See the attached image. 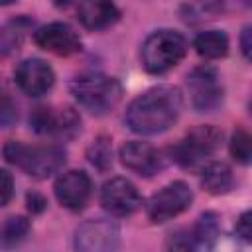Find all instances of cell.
I'll return each mask as SVG.
<instances>
[{
    "mask_svg": "<svg viewBox=\"0 0 252 252\" xmlns=\"http://www.w3.org/2000/svg\"><path fill=\"white\" fill-rule=\"evenodd\" d=\"M71 93L75 100L91 114H108L122 98V85L102 73H87L71 83Z\"/></svg>",
    "mask_w": 252,
    "mask_h": 252,
    "instance_id": "cell-2",
    "label": "cell"
},
{
    "mask_svg": "<svg viewBox=\"0 0 252 252\" xmlns=\"http://www.w3.org/2000/svg\"><path fill=\"white\" fill-rule=\"evenodd\" d=\"M14 79L22 93H26L30 96H39L53 87L55 73L43 59L32 57V59H24L16 67Z\"/></svg>",
    "mask_w": 252,
    "mask_h": 252,
    "instance_id": "cell-12",
    "label": "cell"
},
{
    "mask_svg": "<svg viewBox=\"0 0 252 252\" xmlns=\"http://www.w3.org/2000/svg\"><path fill=\"white\" fill-rule=\"evenodd\" d=\"M53 2H55L57 6H65V4H69L71 0H53Z\"/></svg>",
    "mask_w": 252,
    "mask_h": 252,
    "instance_id": "cell-28",
    "label": "cell"
},
{
    "mask_svg": "<svg viewBox=\"0 0 252 252\" xmlns=\"http://www.w3.org/2000/svg\"><path fill=\"white\" fill-rule=\"evenodd\" d=\"M181 106V91L173 85H159L136 96L130 102L124 120L136 134H159L173 126L179 118Z\"/></svg>",
    "mask_w": 252,
    "mask_h": 252,
    "instance_id": "cell-1",
    "label": "cell"
},
{
    "mask_svg": "<svg viewBox=\"0 0 252 252\" xmlns=\"http://www.w3.org/2000/svg\"><path fill=\"white\" fill-rule=\"evenodd\" d=\"M4 158L12 165L20 167L35 179H45L59 171L65 163V150L55 144L26 146L22 142H8L4 146Z\"/></svg>",
    "mask_w": 252,
    "mask_h": 252,
    "instance_id": "cell-3",
    "label": "cell"
},
{
    "mask_svg": "<svg viewBox=\"0 0 252 252\" xmlns=\"http://www.w3.org/2000/svg\"><path fill=\"white\" fill-rule=\"evenodd\" d=\"M191 201H193V193L189 185L183 181H173L165 185L161 191H158L156 195H152V199L148 201L146 213L152 222L159 224L177 217L185 209H189Z\"/></svg>",
    "mask_w": 252,
    "mask_h": 252,
    "instance_id": "cell-6",
    "label": "cell"
},
{
    "mask_svg": "<svg viewBox=\"0 0 252 252\" xmlns=\"http://www.w3.org/2000/svg\"><path fill=\"white\" fill-rule=\"evenodd\" d=\"M33 41L45 49L51 51L55 55H73L77 51H81V39L77 35V32L63 22H53L47 26H41L35 33H33Z\"/></svg>",
    "mask_w": 252,
    "mask_h": 252,
    "instance_id": "cell-13",
    "label": "cell"
},
{
    "mask_svg": "<svg viewBox=\"0 0 252 252\" xmlns=\"http://www.w3.org/2000/svg\"><path fill=\"white\" fill-rule=\"evenodd\" d=\"M28 207L33 211V213H41L45 209V199L37 193H30L28 195Z\"/></svg>",
    "mask_w": 252,
    "mask_h": 252,
    "instance_id": "cell-26",
    "label": "cell"
},
{
    "mask_svg": "<svg viewBox=\"0 0 252 252\" xmlns=\"http://www.w3.org/2000/svg\"><path fill=\"white\" fill-rule=\"evenodd\" d=\"M100 203L102 207L116 217H128L134 211L140 209L142 199L138 189L124 177H114L102 185L100 191Z\"/></svg>",
    "mask_w": 252,
    "mask_h": 252,
    "instance_id": "cell-10",
    "label": "cell"
},
{
    "mask_svg": "<svg viewBox=\"0 0 252 252\" xmlns=\"http://www.w3.org/2000/svg\"><path fill=\"white\" fill-rule=\"evenodd\" d=\"M220 138V130L213 126H197L171 148V158L183 167H195L219 148Z\"/></svg>",
    "mask_w": 252,
    "mask_h": 252,
    "instance_id": "cell-5",
    "label": "cell"
},
{
    "mask_svg": "<svg viewBox=\"0 0 252 252\" xmlns=\"http://www.w3.org/2000/svg\"><path fill=\"white\" fill-rule=\"evenodd\" d=\"M240 45H242V53H244V57L248 59V57H250V28H248V26H246V28L242 30Z\"/></svg>",
    "mask_w": 252,
    "mask_h": 252,
    "instance_id": "cell-27",
    "label": "cell"
},
{
    "mask_svg": "<svg viewBox=\"0 0 252 252\" xmlns=\"http://www.w3.org/2000/svg\"><path fill=\"white\" fill-rule=\"evenodd\" d=\"M55 197L57 201L69 209V211H81L89 197H91V191H93V183H91V177L81 171V169H71V171H65L57 177L55 181Z\"/></svg>",
    "mask_w": 252,
    "mask_h": 252,
    "instance_id": "cell-11",
    "label": "cell"
},
{
    "mask_svg": "<svg viewBox=\"0 0 252 252\" xmlns=\"http://www.w3.org/2000/svg\"><path fill=\"white\" fill-rule=\"evenodd\" d=\"M30 232V222L24 217H10L0 228V244L2 246H16L20 244L26 234Z\"/></svg>",
    "mask_w": 252,
    "mask_h": 252,
    "instance_id": "cell-20",
    "label": "cell"
},
{
    "mask_svg": "<svg viewBox=\"0 0 252 252\" xmlns=\"http://www.w3.org/2000/svg\"><path fill=\"white\" fill-rule=\"evenodd\" d=\"M14 0H0V6H6V4H12Z\"/></svg>",
    "mask_w": 252,
    "mask_h": 252,
    "instance_id": "cell-29",
    "label": "cell"
},
{
    "mask_svg": "<svg viewBox=\"0 0 252 252\" xmlns=\"http://www.w3.org/2000/svg\"><path fill=\"white\" fill-rule=\"evenodd\" d=\"M187 87L191 93V102L197 112H213L222 104V85L219 73L213 67H197L187 77Z\"/></svg>",
    "mask_w": 252,
    "mask_h": 252,
    "instance_id": "cell-7",
    "label": "cell"
},
{
    "mask_svg": "<svg viewBox=\"0 0 252 252\" xmlns=\"http://www.w3.org/2000/svg\"><path fill=\"white\" fill-rule=\"evenodd\" d=\"M230 154L236 161L240 163H248L250 156H252V144H250V136L246 130L238 128L234 130L232 138H230Z\"/></svg>",
    "mask_w": 252,
    "mask_h": 252,
    "instance_id": "cell-22",
    "label": "cell"
},
{
    "mask_svg": "<svg viewBox=\"0 0 252 252\" xmlns=\"http://www.w3.org/2000/svg\"><path fill=\"white\" fill-rule=\"evenodd\" d=\"M219 236V220L217 215L213 213H205L199 217L197 224L191 228L189 232V240H191V248L197 246H211L215 242V238Z\"/></svg>",
    "mask_w": 252,
    "mask_h": 252,
    "instance_id": "cell-18",
    "label": "cell"
},
{
    "mask_svg": "<svg viewBox=\"0 0 252 252\" xmlns=\"http://www.w3.org/2000/svg\"><path fill=\"white\" fill-rule=\"evenodd\" d=\"M14 195V179L6 169H0V207H4Z\"/></svg>",
    "mask_w": 252,
    "mask_h": 252,
    "instance_id": "cell-24",
    "label": "cell"
},
{
    "mask_svg": "<svg viewBox=\"0 0 252 252\" xmlns=\"http://www.w3.org/2000/svg\"><path fill=\"white\" fill-rule=\"evenodd\" d=\"M30 126L37 134L47 136H61L71 138L81 128V118L73 108H51V106H37L30 114Z\"/></svg>",
    "mask_w": 252,
    "mask_h": 252,
    "instance_id": "cell-8",
    "label": "cell"
},
{
    "mask_svg": "<svg viewBox=\"0 0 252 252\" xmlns=\"http://www.w3.org/2000/svg\"><path fill=\"white\" fill-rule=\"evenodd\" d=\"M16 120H18L16 102L6 93H0V128H10Z\"/></svg>",
    "mask_w": 252,
    "mask_h": 252,
    "instance_id": "cell-23",
    "label": "cell"
},
{
    "mask_svg": "<svg viewBox=\"0 0 252 252\" xmlns=\"http://www.w3.org/2000/svg\"><path fill=\"white\" fill-rule=\"evenodd\" d=\"M87 158H89V161H91L96 169H100V171L108 169V167L112 165V146H110V140L104 138V136L96 138V140L91 144V148H89V152H87Z\"/></svg>",
    "mask_w": 252,
    "mask_h": 252,
    "instance_id": "cell-21",
    "label": "cell"
},
{
    "mask_svg": "<svg viewBox=\"0 0 252 252\" xmlns=\"http://www.w3.org/2000/svg\"><path fill=\"white\" fill-rule=\"evenodd\" d=\"M77 18L87 30H104L120 18V10L112 0H81Z\"/></svg>",
    "mask_w": 252,
    "mask_h": 252,
    "instance_id": "cell-15",
    "label": "cell"
},
{
    "mask_svg": "<svg viewBox=\"0 0 252 252\" xmlns=\"http://www.w3.org/2000/svg\"><path fill=\"white\" fill-rule=\"evenodd\" d=\"M120 230L112 220H85L75 230V248L81 252H110L118 248Z\"/></svg>",
    "mask_w": 252,
    "mask_h": 252,
    "instance_id": "cell-9",
    "label": "cell"
},
{
    "mask_svg": "<svg viewBox=\"0 0 252 252\" xmlns=\"http://www.w3.org/2000/svg\"><path fill=\"white\" fill-rule=\"evenodd\" d=\"M195 49L205 59H219L224 57L228 51V37L224 32L209 30L195 37Z\"/></svg>",
    "mask_w": 252,
    "mask_h": 252,
    "instance_id": "cell-17",
    "label": "cell"
},
{
    "mask_svg": "<svg viewBox=\"0 0 252 252\" xmlns=\"http://www.w3.org/2000/svg\"><path fill=\"white\" fill-rule=\"evenodd\" d=\"M234 230H236V236H240V238H244V240H250V236H252V228H250V213H244V215L238 219Z\"/></svg>",
    "mask_w": 252,
    "mask_h": 252,
    "instance_id": "cell-25",
    "label": "cell"
},
{
    "mask_svg": "<svg viewBox=\"0 0 252 252\" xmlns=\"http://www.w3.org/2000/svg\"><path fill=\"white\" fill-rule=\"evenodd\" d=\"M201 185L205 187V191H209L211 195H222L228 193L234 185V177L232 171L226 163L222 161H213L209 163L203 173H201Z\"/></svg>",
    "mask_w": 252,
    "mask_h": 252,
    "instance_id": "cell-16",
    "label": "cell"
},
{
    "mask_svg": "<svg viewBox=\"0 0 252 252\" xmlns=\"http://www.w3.org/2000/svg\"><path fill=\"white\" fill-rule=\"evenodd\" d=\"M120 161L126 169L142 177H152L163 167L161 154L146 142H126L120 148Z\"/></svg>",
    "mask_w": 252,
    "mask_h": 252,
    "instance_id": "cell-14",
    "label": "cell"
},
{
    "mask_svg": "<svg viewBox=\"0 0 252 252\" xmlns=\"http://www.w3.org/2000/svg\"><path fill=\"white\" fill-rule=\"evenodd\" d=\"M32 28V22L28 18H18V20H12L8 22L2 30H0V53L6 55L14 49L20 47L26 32Z\"/></svg>",
    "mask_w": 252,
    "mask_h": 252,
    "instance_id": "cell-19",
    "label": "cell"
},
{
    "mask_svg": "<svg viewBox=\"0 0 252 252\" xmlns=\"http://www.w3.org/2000/svg\"><path fill=\"white\" fill-rule=\"evenodd\" d=\"M187 53V39L173 30H158L142 45V65L148 73L159 75L175 67Z\"/></svg>",
    "mask_w": 252,
    "mask_h": 252,
    "instance_id": "cell-4",
    "label": "cell"
}]
</instances>
